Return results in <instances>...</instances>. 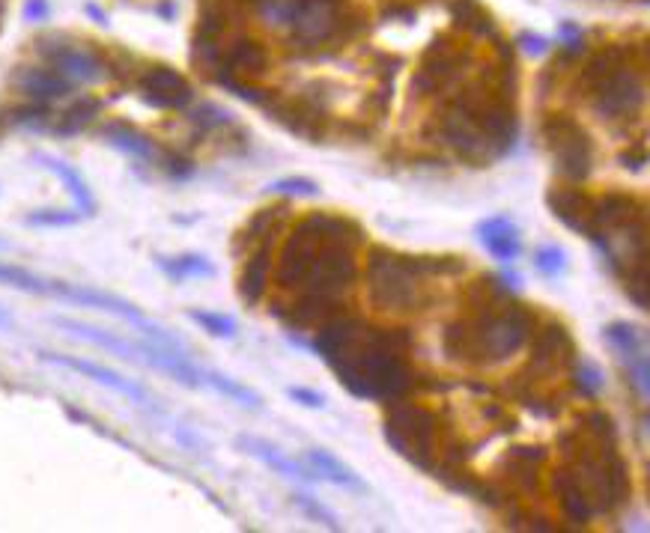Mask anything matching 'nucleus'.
<instances>
[{"mask_svg":"<svg viewBox=\"0 0 650 533\" xmlns=\"http://www.w3.org/2000/svg\"><path fill=\"white\" fill-rule=\"evenodd\" d=\"M311 346L358 400L394 402L415 388L412 334L406 328H376L343 313L314 331Z\"/></svg>","mask_w":650,"mask_h":533,"instance_id":"1","label":"nucleus"},{"mask_svg":"<svg viewBox=\"0 0 650 533\" xmlns=\"http://www.w3.org/2000/svg\"><path fill=\"white\" fill-rule=\"evenodd\" d=\"M358 242L361 227L352 218L314 212L287 236L275 268V283L296 295H343L358 277Z\"/></svg>","mask_w":650,"mask_h":533,"instance_id":"2","label":"nucleus"},{"mask_svg":"<svg viewBox=\"0 0 650 533\" xmlns=\"http://www.w3.org/2000/svg\"><path fill=\"white\" fill-rule=\"evenodd\" d=\"M463 271L460 257H403L376 245L367 251V295L382 313H418L433 301V277Z\"/></svg>","mask_w":650,"mask_h":533,"instance_id":"3","label":"nucleus"},{"mask_svg":"<svg viewBox=\"0 0 650 533\" xmlns=\"http://www.w3.org/2000/svg\"><path fill=\"white\" fill-rule=\"evenodd\" d=\"M439 438V417L430 408L394 400L385 417V441L394 453H400L421 471H433Z\"/></svg>","mask_w":650,"mask_h":533,"instance_id":"4","label":"nucleus"},{"mask_svg":"<svg viewBox=\"0 0 650 533\" xmlns=\"http://www.w3.org/2000/svg\"><path fill=\"white\" fill-rule=\"evenodd\" d=\"M591 111L603 123H630L645 108V69L618 63L585 90Z\"/></svg>","mask_w":650,"mask_h":533,"instance_id":"5","label":"nucleus"},{"mask_svg":"<svg viewBox=\"0 0 650 533\" xmlns=\"http://www.w3.org/2000/svg\"><path fill=\"white\" fill-rule=\"evenodd\" d=\"M540 137L546 152L555 161V170L567 182H582L591 176L594 167V143L591 134L585 132L573 117L555 114L540 123Z\"/></svg>","mask_w":650,"mask_h":533,"instance_id":"6","label":"nucleus"},{"mask_svg":"<svg viewBox=\"0 0 650 533\" xmlns=\"http://www.w3.org/2000/svg\"><path fill=\"white\" fill-rule=\"evenodd\" d=\"M355 30H358V21L343 12L340 0H302L290 24L293 48L299 51H320V45L352 39Z\"/></svg>","mask_w":650,"mask_h":533,"instance_id":"7","label":"nucleus"},{"mask_svg":"<svg viewBox=\"0 0 650 533\" xmlns=\"http://www.w3.org/2000/svg\"><path fill=\"white\" fill-rule=\"evenodd\" d=\"M36 51L69 84H99L111 75L108 63L96 51H90L87 45H78V42H66L63 36L39 39Z\"/></svg>","mask_w":650,"mask_h":533,"instance_id":"8","label":"nucleus"},{"mask_svg":"<svg viewBox=\"0 0 650 533\" xmlns=\"http://www.w3.org/2000/svg\"><path fill=\"white\" fill-rule=\"evenodd\" d=\"M466 51L460 45H451V42H433L430 51L424 54L421 60V69L415 72L412 78V96L418 99H430V96H439V93H448L454 90L460 81H463V72H466Z\"/></svg>","mask_w":650,"mask_h":533,"instance_id":"9","label":"nucleus"},{"mask_svg":"<svg viewBox=\"0 0 650 533\" xmlns=\"http://www.w3.org/2000/svg\"><path fill=\"white\" fill-rule=\"evenodd\" d=\"M138 93L159 111H185L194 102L191 84L170 66H147L138 75Z\"/></svg>","mask_w":650,"mask_h":533,"instance_id":"10","label":"nucleus"},{"mask_svg":"<svg viewBox=\"0 0 650 533\" xmlns=\"http://www.w3.org/2000/svg\"><path fill=\"white\" fill-rule=\"evenodd\" d=\"M39 358L42 361H48V364H54V367H66V370H75V373H81V376H87V379H93L96 385H105V388H111V391H117V394H123L126 400H132L135 405H141V408H147V411H159V405L156 400L138 385V382H132V379H123L120 373H114V370H108V367H102V364H93V361H84V358H72V355H57V352H39Z\"/></svg>","mask_w":650,"mask_h":533,"instance_id":"11","label":"nucleus"},{"mask_svg":"<svg viewBox=\"0 0 650 533\" xmlns=\"http://www.w3.org/2000/svg\"><path fill=\"white\" fill-rule=\"evenodd\" d=\"M531 370H543V373H555L564 367H573L576 361V343L570 337V331L561 322H537L531 331Z\"/></svg>","mask_w":650,"mask_h":533,"instance_id":"12","label":"nucleus"},{"mask_svg":"<svg viewBox=\"0 0 650 533\" xmlns=\"http://www.w3.org/2000/svg\"><path fill=\"white\" fill-rule=\"evenodd\" d=\"M266 69H269L266 45H260L257 39H233L230 45H224V60H221V72L215 75V84H221L224 78L254 81Z\"/></svg>","mask_w":650,"mask_h":533,"instance_id":"13","label":"nucleus"},{"mask_svg":"<svg viewBox=\"0 0 650 533\" xmlns=\"http://www.w3.org/2000/svg\"><path fill=\"white\" fill-rule=\"evenodd\" d=\"M12 87L18 93H24L30 102H57V99H66L72 93V84L57 75L51 66H21L15 69L12 75Z\"/></svg>","mask_w":650,"mask_h":533,"instance_id":"14","label":"nucleus"},{"mask_svg":"<svg viewBox=\"0 0 650 533\" xmlns=\"http://www.w3.org/2000/svg\"><path fill=\"white\" fill-rule=\"evenodd\" d=\"M546 206L552 209V215L573 233H582L588 236V227H591V206H594V197L585 194L582 188L576 185H561V188H552L546 194Z\"/></svg>","mask_w":650,"mask_h":533,"instance_id":"15","label":"nucleus"},{"mask_svg":"<svg viewBox=\"0 0 650 533\" xmlns=\"http://www.w3.org/2000/svg\"><path fill=\"white\" fill-rule=\"evenodd\" d=\"M272 254H275V239L260 242L242 263L239 271V298L254 307L266 298L269 292V277H272Z\"/></svg>","mask_w":650,"mask_h":533,"instance_id":"16","label":"nucleus"},{"mask_svg":"<svg viewBox=\"0 0 650 533\" xmlns=\"http://www.w3.org/2000/svg\"><path fill=\"white\" fill-rule=\"evenodd\" d=\"M236 447L242 450V453H248V456H254V459H260L266 468H272L275 474H281V477H287V480H302V483H320L317 480V474L311 471V468H302V465H296L293 459H287L275 444H269V441H263V438H254V435H239L236 438Z\"/></svg>","mask_w":650,"mask_h":533,"instance_id":"17","label":"nucleus"},{"mask_svg":"<svg viewBox=\"0 0 650 533\" xmlns=\"http://www.w3.org/2000/svg\"><path fill=\"white\" fill-rule=\"evenodd\" d=\"M478 239L487 248L489 254L501 263H513L522 254V239H519V227L507 218V215H492L487 221L478 224Z\"/></svg>","mask_w":650,"mask_h":533,"instance_id":"18","label":"nucleus"},{"mask_svg":"<svg viewBox=\"0 0 650 533\" xmlns=\"http://www.w3.org/2000/svg\"><path fill=\"white\" fill-rule=\"evenodd\" d=\"M546 453L543 447H513L507 456H504V477L513 483V489L519 492H534L537 489V474H540V465H543Z\"/></svg>","mask_w":650,"mask_h":533,"instance_id":"19","label":"nucleus"},{"mask_svg":"<svg viewBox=\"0 0 650 533\" xmlns=\"http://www.w3.org/2000/svg\"><path fill=\"white\" fill-rule=\"evenodd\" d=\"M305 462L317 474L320 483H334V486H343V489H352V492H367L364 480L349 465H343L337 456H331L328 450H323V447H311L305 453Z\"/></svg>","mask_w":650,"mask_h":533,"instance_id":"20","label":"nucleus"},{"mask_svg":"<svg viewBox=\"0 0 650 533\" xmlns=\"http://www.w3.org/2000/svg\"><path fill=\"white\" fill-rule=\"evenodd\" d=\"M287 206H272V209H260L245 227H242V233L236 236V245H233V251L239 254L242 248H248V254L260 245V242H266V239H278V233H281V227H284V221H287Z\"/></svg>","mask_w":650,"mask_h":533,"instance_id":"21","label":"nucleus"},{"mask_svg":"<svg viewBox=\"0 0 650 533\" xmlns=\"http://www.w3.org/2000/svg\"><path fill=\"white\" fill-rule=\"evenodd\" d=\"M102 137H105L111 146H117V149H123L126 155H132V158L159 161V146H156L147 134L138 132L135 126H129V123H108V126L102 129Z\"/></svg>","mask_w":650,"mask_h":533,"instance_id":"22","label":"nucleus"},{"mask_svg":"<svg viewBox=\"0 0 650 533\" xmlns=\"http://www.w3.org/2000/svg\"><path fill=\"white\" fill-rule=\"evenodd\" d=\"M552 486H555V495H558L561 513H564V516H567L573 525H585V522H591V519H594V513H591V507H588L585 495L579 492V486H576V480L570 477V471H567V468L555 471V477H552Z\"/></svg>","mask_w":650,"mask_h":533,"instance_id":"23","label":"nucleus"},{"mask_svg":"<svg viewBox=\"0 0 650 533\" xmlns=\"http://www.w3.org/2000/svg\"><path fill=\"white\" fill-rule=\"evenodd\" d=\"M54 111L48 102H27V105H18V108H9L3 111L0 123L6 129H27V132H51L54 126Z\"/></svg>","mask_w":650,"mask_h":533,"instance_id":"24","label":"nucleus"},{"mask_svg":"<svg viewBox=\"0 0 650 533\" xmlns=\"http://www.w3.org/2000/svg\"><path fill=\"white\" fill-rule=\"evenodd\" d=\"M99 111H102V102L99 99H93V96H81V99H75L63 114H57L54 117V126H51V132L60 134V137H72V134H81L96 117H99Z\"/></svg>","mask_w":650,"mask_h":533,"instance_id":"25","label":"nucleus"},{"mask_svg":"<svg viewBox=\"0 0 650 533\" xmlns=\"http://www.w3.org/2000/svg\"><path fill=\"white\" fill-rule=\"evenodd\" d=\"M39 161L66 185V191L72 194V200H75V206H78L81 215H93L96 212V200H93V194H90V188H87V182L81 179L78 170H72L69 164H63V161H57L51 155H39Z\"/></svg>","mask_w":650,"mask_h":533,"instance_id":"26","label":"nucleus"},{"mask_svg":"<svg viewBox=\"0 0 650 533\" xmlns=\"http://www.w3.org/2000/svg\"><path fill=\"white\" fill-rule=\"evenodd\" d=\"M451 18L475 36H495V24L478 0H451Z\"/></svg>","mask_w":650,"mask_h":533,"instance_id":"27","label":"nucleus"},{"mask_svg":"<svg viewBox=\"0 0 650 533\" xmlns=\"http://www.w3.org/2000/svg\"><path fill=\"white\" fill-rule=\"evenodd\" d=\"M603 337H606V343L618 352L621 364H624L627 358L645 352V337H642L639 328L630 325V322H612V325H606V328H603Z\"/></svg>","mask_w":650,"mask_h":533,"instance_id":"28","label":"nucleus"},{"mask_svg":"<svg viewBox=\"0 0 650 533\" xmlns=\"http://www.w3.org/2000/svg\"><path fill=\"white\" fill-rule=\"evenodd\" d=\"M159 268L173 280H188V277H212L215 266L200 257V254H185V257H159Z\"/></svg>","mask_w":650,"mask_h":533,"instance_id":"29","label":"nucleus"},{"mask_svg":"<svg viewBox=\"0 0 650 533\" xmlns=\"http://www.w3.org/2000/svg\"><path fill=\"white\" fill-rule=\"evenodd\" d=\"M251 3H254L260 21L269 24L272 30H290L296 12L302 6V0H251Z\"/></svg>","mask_w":650,"mask_h":533,"instance_id":"30","label":"nucleus"},{"mask_svg":"<svg viewBox=\"0 0 650 533\" xmlns=\"http://www.w3.org/2000/svg\"><path fill=\"white\" fill-rule=\"evenodd\" d=\"M203 385L206 388H215L218 394H224L227 400L239 402L242 408H251V411H257L263 400L254 394V391H248L245 385H239V382H233L230 376H221V373H212V370H203Z\"/></svg>","mask_w":650,"mask_h":533,"instance_id":"31","label":"nucleus"},{"mask_svg":"<svg viewBox=\"0 0 650 533\" xmlns=\"http://www.w3.org/2000/svg\"><path fill=\"white\" fill-rule=\"evenodd\" d=\"M573 382H576V391L585 397V400H597L606 388V376L603 370L588 361V358H576L573 361Z\"/></svg>","mask_w":650,"mask_h":533,"instance_id":"32","label":"nucleus"},{"mask_svg":"<svg viewBox=\"0 0 650 533\" xmlns=\"http://www.w3.org/2000/svg\"><path fill=\"white\" fill-rule=\"evenodd\" d=\"M188 123L200 134L221 132V129L233 126L230 114H227L224 108H218V105H209V102H203V105H197L194 111H188Z\"/></svg>","mask_w":650,"mask_h":533,"instance_id":"33","label":"nucleus"},{"mask_svg":"<svg viewBox=\"0 0 650 533\" xmlns=\"http://www.w3.org/2000/svg\"><path fill=\"white\" fill-rule=\"evenodd\" d=\"M0 283H6V286H12V289L33 292V295H48V286H51V280L36 277V274H30L27 268L6 266V263H0Z\"/></svg>","mask_w":650,"mask_h":533,"instance_id":"34","label":"nucleus"},{"mask_svg":"<svg viewBox=\"0 0 650 533\" xmlns=\"http://www.w3.org/2000/svg\"><path fill=\"white\" fill-rule=\"evenodd\" d=\"M293 504H296V507H299L311 522L323 525V528H328V531H340L337 516H334L325 504H320L317 498H311V495H305V492H296V495H293Z\"/></svg>","mask_w":650,"mask_h":533,"instance_id":"35","label":"nucleus"},{"mask_svg":"<svg viewBox=\"0 0 650 533\" xmlns=\"http://www.w3.org/2000/svg\"><path fill=\"white\" fill-rule=\"evenodd\" d=\"M624 367H627V385L636 391V397H639V400L648 402V391H650L648 355H645V352H639V355L627 358V361H624Z\"/></svg>","mask_w":650,"mask_h":533,"instance_id":"36","label":"nucleus"},{"mask_svg":"<svg viewBox=\"0 0 650 533\" xmlns=\"http://www.w3.org/2000/svg\"><path fill=\"white\" fill-rule=\"evenodd\" d=\"M191 322H197L203 331H209L212 337H236V322L224 313H209V310H191L188 313Z\"/></svg>","mask_w":650,"mask_h":533,"instance_id":"37","label":"nucleus"},{"mask_svg":"<svg viewBox=\"0 0 650 533\" xmlns=\"http://www.w3.org/2000/svg\"><path fill=\"white\" fill-rule=\"evenodd\" d=\"M269 194H278V197H317L320 194V185L314 179H305V176H290V179H278L266 188Z\"/></svg>","mask_w":650,"mask_h":533,"instance_id":"38","label":"nucleus"},{"mask_svg":"<svg viewBox=\"0 0 650 533\" xmlns=\"http://www.w3.org/2000/svg\"><path fill=\"white\" fill-rule=\"evenodd\" d=\"M534 266H537V271H543L546 277H558V274L567 271V254L558 245H543V248L534 251Z\"/></svg>","mask_w":650,"mask_h":533,"instance_id":"39","label":"nucleus"},{"mask_svg":"<svg viewBox=\"0 0 650 533\" xmlns=\"http://www.w3.org/2000/svg\"><path fill=\"white\" fill-rule=\"evenodd\" d=\"M78 218H81V212L42 209V212H33V215H27L24 221H27L30 227H72V224H78Z\"/></svg>","mask_w":650,"mask_h":533,"instance_id":"40","label":"nucleus"},{"mask_svg":"<svg viewBox=\"0 0 650 533\" xmlns=\"http://www.w3.org/2000/svg\"><path fill=\"white\" fill-rule=\"evenodd\" d=\"M162 167L167 176H173V179H185V176H191V161L188 158H182V155H173V152H167L162 155Z\"/></svg>","mask_w":650,"mask_h":533,"instance_id":"41","label":"nucleus"},{"mask_svg":"<svg viewBox=\"0 0 650 533\" xmlns=\"http://www.w3.org/2000/svg\"><path fill=\"white\" fill-rule=\"evenodd\" d=\"M290 400L302 402L305 408H325V397L320 391H311V388H287Z\"/></svg>","mask_w":650,"mask_h":533,"instance_id":"42","label":"nucleus"},{"mask_svg":"<svg viewBox=\"0 0 650 533\" xmlns=\"http://www.w3.org/2000/svg\"><path fill=\"white\" fill-rule=\"evenodd\" d=\"M48 0H27L24 3V18L27 21H45L48 18Z\"/></svg>","mask_w":650,"mask_h":533,"instance_id":"43","label":"nucleus"},{"mask_svg":"<svg viewBox=\"0 0 650 533\" xmlns=\"http://www.w3.org/2000/svg\"><path fill=\"white\" fill-rule=\"evenodd\" d=\"M519 45H522L528 54H543V51H546V39H543V36H534V33H522V36H519Z\"/></svg>","mask_w":650,"mask_h":533,"instance_id":"44","label":"nucleus"},{"mask_svg":"<svg viewBox=\"0 0 650 533\" xmlns=\"http://www.w3.org/2000/svg\"><path fill=\"white\" fill-rule=\"evenodd\" d=\"M621 161H624V167L627 170H642L645 167V161H648V152H645V146H639V152L633 155V152H627V155H621Z\"/></svg>","mask_w":650,"mask_h":533,"instance_id":"45","label":"nucleus"},{"mask_svg":"<svg viewBox=\"0 0 650 533\" xmlns=\"http://www.w3.org/2000/svg\"><path fill=\"white\" fill-rule=\"evenodd\" d=\"M87 12H90V15H93V18H99V24H108V18H105V12H99V9H96V6H93V3H90V6H87Z\"/></svg>","mask_w":650,"mask_h":533,"instance_id":"46","label":"nucleus"},{"mask_svg":"<svg viewBox=\"0 0 650 533\" xmlns=\"http://www.w3.org/2000/svg\"><path fill=\"white\" fill-rule=\"evenodd\" d=\"M6 248H9V245H6V242H0V251H6Z\"/></svg>","mask_w":650,"mask_h":533,"instance_id":"47","label":"nucleus"},{"mask_svg":"<svg viewBox=\"0 0 650 533\" xmlns=\"http://www.w3.org/2000/svg\"><path fill=\"white\" fill-rule=\"evenodd\" d=\"M0 322H6V316H3V313H0Z\"/></svg>","mask_w":650,"mask_h":533,"instance_id":"48","label":"nucleus"}]
</instances>
